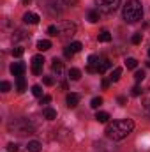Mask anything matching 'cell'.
<instances>
[{"instance_id": "6da1fadb", "label": "cell", "mask_w": 150, "mask_h": 152, "mask_svg": "<svg viewBox=\"0 0 150 152\" xmlns=\"http://www.w3.org/2000/svg\"><path fill=\"white\" fill-rule=\"evenodd\" d=\"M134 129V122L131 118H122V120H115V122H110L108 127H106V136L110 140H124L127 138Z\"/></svg>"}, {"instance_id": "7a4b0ae2", "label": "cell", "mask_w": 150, "mask_h": 152, "mask_svg": "<svg viewBox=\"0 0 150 152\" xmlns=\"http://www.w3.org/2000/svg\"><path fill=\"white\" fill-rule=\"evenodd\" d=\"M122 16L127 23H136L141 20L143 16V7L138 0H127V4L124 5V11H122Z\"/></svg>"}, {"instance_id": "3957f363", "label": "cell", "mask_w": 150, "mask_h": 152, "mask_svg": "<svg viewBox=\"0 0 150 152\" xmlns=\"http://www.w3.org/2000/svg\"><path fill=\"white\" fill-rule=\"evenodd\" d=\"M9 131H12L14 134H20V136H25V134H30L34 133V124L27 118H16V120H11L9 122Z\"/></svg>"}, {"instance_id": "277c9868", "label": "cell", "mask_w": 150, "mask_h": 152, "mask_svg": "<svg viewBox=\"0 0 150 152\" xmlns=\"http://www.w3.org/2000/svg\"><path fill=\"white\" fill-rule=\"evenodd\" d=\"M97 4V11L99 12H104V14H111L118 9L120 5V0H95Z\"/></svg>"}, {"instance_id": "5b68a950", "label": "cell", "mask_w": 150, "mask_h": 152, "mask_svg": "<svg viewBox=\"0 0 150 152\" xmlns=\"http://www.w3.org/2000/svg\"><path fill=\"white\" fill-rule=\"evenodd\" d=\"M74 32H76V25L71 23V21H62L58 25V36H62V37L74 36Z\"/></svg>"}, {"instance_id": "8992f818", "label": "cell", "mask_w": 150, "mask_h": 152, "mask_svg": "<svg viewBox=\"0 0 150 152\" xmlns=\"http://www.w3.org/2000/svg\"><path fill=\"white\" fill-rule=\"evenodd\" d=\"M42 66H44V57L42 55L32 57V73L34 75H41L42 73Z\"/></svg>"}, {"instance_id": "52a82bcc", "label": "cell", "mask_w": 150, "mask_h": 152, "mask_svg": "<svg viewBox=\"0 0 150 152\" xmlns=\"http://www.w3.org/2000/svg\"><path fill=\"white\" fill-rule=\"evenodd\" d=\"M25 71H27V66H25L23 62H16V64L11 66V73L16 76V78H18V76H23Z\"/></svg>"}, {"instance_id": "ba28073f", "label": "cell", "mask_w": 150, "mask_h": 152, "mask_svg": "<svg viewBox=\"0 0 150 152\" xmlns=\"http://www.w3.org/2000/svg\"><path fill=\"white\" fill-rule=\"evenodd\" d=\"M39 20H41V18H39L37 12H27V14L23 16V21H25V23H30V25H37Z\"/></svg>"}, {"instance_id": "9c48e42d", "label": "cell", "mask_w": 150, "mask_h": 152, "mask_svg": "<svg viewBox=\"0 0 150 152\" xmlns=\"http://www.w3.org/2000/svg\"><path fill=\"white\" fill-rule=\"evenodd\" d=\"M67 106L69 108H76L78 103H79V94H67V99H66Z\"/></svg>"}, {"instance_id": "30bf717a", "label": "cell", "mask_w": 150, "mask_h": 152, "mask_svg": "<svg viewBox=\"0 0 150 152\" xmlns=\"http://www.w3.org/2000/svg\"><path fill=\"white\" fill-rule=\"evenodd\" d=\"M110 67H111V62L104 58V60H101V62L97 64V73H99V75H104V73H106Z\"/></svg>"}, {"instance_id": "8fae6325", "label": "cell", "mask_w": 150, "mask_h": 152, "mask_svg": "<svg viewBox=\"0 0 150 152\" xmlns=\"http://www.w3.org/2000/svg\"><path fill=\"white\" fill-rule=\"evenodd\" d=\"M16 90H18L20 94H23V92L27 90V81H25L23 76H18V78H16Z\"/></svg>"}, {"instance_id": "7c38bea8", "label": "cell", "mask_w": 150, "mask_h": 152, "mask_svg": "<svg viewBox=\"0 0 150 152\" xmlns=\"http://www.w3.org/2000/svg\"><path fill=\"white\" fill-rule=\"evenodd\" d=\"M95 120L101 122V124H106V122L110 120V113H108V112H97V113H95Z\"/></svg>"}, {"instance_id": "4fadbf2b", "label": "cell", "mask_w": 150, "mask_h": 152, "mask_svg": "<svg viewBox=\"0 0 150 152\" xmlns=\"http://www.w3.org/2000/svg\"><path fill=\"white\" fill-rule=\"evenodd\" d=\"M67 75H69V80H73V81H78V80L81 78V71H79L78 67H71Z\"/></svg>"}, {"instance_id": "5bb4252c", "label": "cell", "mask_w": 150, "mask_h": 152, "mask_svg": "<svg viewBox=\"0 0 150 152\" xmlns=\"http://www.w3.org/2000/svg\"><path fill=\"white\" fill-rule=\"evenodd\" d=\"M51 67H53V71H55L57 75H60V73L64 71V62L58 60V58H53V66H51Z\"/></svg>"}, {"instance_id": "9a60e30c", "label": "cell", "mask_w": 150, "mask_h": 152, "mask_svg": "<svg viewBox=\"0 0 150 152\" xmlns=\"http://www.w3.org/2000/svg\"><path fill=\"white\" fill-rule=\"evenodd\" d=\"M50 48H51V41H48V39H41L37 42V50H41V51H46Z\"/></svg>"}, {"instance_id": "2e32d148", "label": "cell", "mask_w": 150, "mask_h": 152, "mask_svg": "<svg viewBox=\"0 0 150 152\" xmlns=\"http://www.w3.org/2000/svg\"><path fill=\"white\" fill-rule=\"evenodd\" d=\"M27 149H28V152H41V143L39 142H36V140H32V142H28V145H27Z\"/></svg>"}, {"instance_id": "e0dca14e", "label": "cell", "mask_w": 150, "mask_h": 152, "mask_svg": "<svg viewBox=\"0 0 150 152\" xmlns=\"http://www.w3.org/2000/svg\"><path fill=\"white\" fill-rule=\"evenodd\" d=\"M42 115H44V118H48V120H55V118H57V112H55L53 108H44Z\"/></svg>"}, {"instance_id": "ac0fdd59", "label": "cell", "mask_w": 150, "mask_h": 152, "mask_svg": "<svg viewBox=\"0 0 150 152\" xmlns=\"http://www.w3.org/2000/svg\"><path fill=\"white\" fill-rule=\"evenodd\" d=\"M97 39H99V42H110V41H111V34H110L108 30H103Z\"/></svg>"}, {"instance_id": "d6986e66", "label": "cell", "mask_w": 150, "mask_h": 152, "mask_svg": "<svg viewBox=\"0 0 150 152\" xmlns=\"http://www.w3.org/2000/svg\"><path fill=\"white\" fill-rule=\"evenodd\" d=\"M88 21L90 23H97L99 21V11H88Z\"/></svg>"}, {"instance_id": "ffe728a7", "label": "cell", "mask_w": 150, "mask_h": 152, "mask_svg": "<svg viewBox=\"0 0 150 152\" xmlns=\"http://www.w3.org/2000/svg\"><path fill=\"white\" fill-rule=\"evenodd\" d=\"M67 48H69V50H71L73 53H78V51H81V48H83V44H81L79 41H74V42H71V44H69Z\"/></svg>"}, {"instance_id": "44dd1931", "label": "cell", "mask_w": 150, "mask_h": 152, "mask_svg": "<svg viewBox=\"0 0 150 152\" xmlns=\"http://www.w3.org/2000/svg\"><path fill=\"white\" fill-rule=\"evenodd\" d=\"M141 103H143L145 108H150V88L147 90V92H143V96H141Z\"/></svg>"}, {"instance_id": "7402d4cb", "label": "cell", "mask_w": 150, "mask_h": 152, "mask_svg": "<svg viewBox=\"0 0 150 152\" xmlns=\"http://www.w3.org/2000/svg\"><path fill=\"white\" fill-rule=\"evenodd\" d=\"M125 66H127V69H136L138 67V60L129 57V58H125Z\"/></svg>"}, {"instance_id": "603a6c76", "label": "cell", "mask_w": 150, "mask_h": 152, "mask_svg": "<svg viewBox=\"0 0 150 152\" xmlns=\"http://www.w3.org/2000/svg\"><path fill=\"white\" fill-rule=\"evenodd\" d=\"M120 76H122V69H120V67H115L113 73H111V76H110V80H111V81H118Z\"/></svg>"}, {"instance_id": "cb8c5ba5", "label": "cell", "mask_w": 150, "mask_h": 152, "mask_svg": "<svg viewBox=\"0 0 150 152\" xmlns=\"http://www.w3.org/2000/svg\"><path fill=\"white\" fill-rule=\"evenodd\" d=\"M101 104H103V97H94V99L90 101V106H92L94 110H95V108H99Z\"/></svg>"}, {"instance_id": "d4e9b609", "label": "cell", "mask_w": 150, "mask_h": 152, "mask_svg": "<svg viewBox=\"0 0 150 152\" xmlns=\"http://www.w3.org/2000/svg\"><path fill=\"white\" fill-rule=\"evenodd\" d=\"M32 94H34L36 97H42V87H41V85H34V87H32Z\"/></svg>"}, {"instance_id": "484cf974", "label": "cell", "mask_w": 150, "mask_h": 152, "mask_svg": "<svg viewBox=\"0 0 150 152\" xmlns=\"http://www.w3.org/2000/svg\"><path fill=\"white\" fill-rule=\"evenodd\" d=\"M131 96H143V90H141V87H140V85H134V87L131 88Z\"/></svg>"}, {"instance_id": "4316f807", "label": "cell", "mask_w": 150, "mask_h": 152, "mask_svg": "<svg viewBox=\"0 0 150 152\" xmlns=\"http://www.w3.org/2000/svg\"><path fill=\"white\" fill-rule=\"evenodd\" d=\"M145 71H141V69H140V71H136V73H134V80H136V81H138V83H140V81H143V80H145Z\"/></svg>"}, {"instance_id": "83f0119b", "label": "cell", "mask_w": 150, "mask_h": 152, "mask_svg": "<svg viewBox=\"0 0 150 152\" xmlns=\"http://www.w3.org/2000/svg\"><path fill=\"white\" fill-rule=\"evenodd\" d=\"M48 34L50 36H58V25H50L48 27Z\"/></svg>"}, {"instance_id": "f1b7e54d", "label": "cell", "mask_w": 150, "mask_h": 152, "mask_svg": "<svg viewBox=\"0 0 150 152\" xmlns=\"http://www.w3.org/2000/svg\"><path fill=\"white\" fill-rule=\"evenodd\" d=\"M23 53H25V50H23L21 46H16V48H12V55H14V57H21Z\"/></svg>"}, {"instance_id": "f546056e", "label": "cell", "mask_w": 150, "mask_h": 152, "mask_svg": "<svg viewBox=\"0 0 150 152\" xmlns=\"http://www.w3.org/2000/svg\"><path fill=\"white\" fill-rule=\"evenodd\" d=\"M0 90L2 92H9L11 90V83L9 81H0Z\"/></svg>"}, {"instance_id": "4dcf8cb0", "label": "cell", "mask_w": 150, "mask_h": 152, "mask_svg": "<svg viewBox=\"0 0 150 152\" xmlns=\"http://www.w3.org/2000/svg\"><path fill=\"white\" fill-rule=\"evenodd\" d=\"M42 83H44L46 87H51V85L55 83V80H53L51 76H44V80H42Z\"/></svg>"}, {"instance_id": "1f68e13d", "label": "cell", "mask_w": 150, "mask_h": 152, "mask_svg": "<svg viewBox=\"0 0 150 152\" xmlns=\"http://www.w3.org/2000/svg\"><path fill=\"white\" fill-rule=\"evenodd\" d=\"M131 42H133V44H140V42H141V34H134V36L131 37Z\"/></svg>"}, {"instance_id": "d6a6232c", "label": "cell", "mask_w": 150, "mask_h": 152, "mask_svg": "<svg viewBox=\"0 0 150 152\" xmlns=\"http://www.w3.org/2000/svg\"><path fill=\"white\" fill-rule=\"evenodd\" d=\"M7 152H18V145L16 143H9L7 145Z\"/></svg>"}, {"instance_id": "836d02e7", "label": "cell", "mask_w": 150, "mask_h": 152, "mask_svg": "<svg viewBox=\"0 0 150 152\" xmlns=\"http://www.w3.org/2000/svg\"><path fill=\"white\" fill-rule=\"evenodd\" d=\"M50 101H51V96H42L41 97V104H48Z\"/></svg>"}, {"instance_id": "e575fe53", "label": "cell", "mask_w": 150, "mask_h": 152, "mask_svg": "<svg viewBox=\"0 0 150 152\" xmlns=\"http://www.w3.org/2000/svg\"><path fill=\"white\" fill-rule=\"evenodd\" d=\"M64 55H66L67 58H73V55H74V53H73V51H71L69 48H66V50H64Z\"/></svg>"}, {"instance_id": "d590c367", "label": "cell", "mask_w": 150, "mask_h": 152, "mask_svg": "<svg viewBox=\"0 0 150 152\" xmlns=\"http://www.w3.org/2000/svg\"><path fill=\"white\" fill-rule=\"evenodd\" d=\"M62 2H64L66 5H76V4H78V0H62Z\"/></svg>"}, {"instance_id": "8d00e7d4", "label": "cell", "mask_w": 150, "mask_h": 152, "mask_svg": "<svg viewBox=\"0 0 150 152\" xmlns=\"http://www.w3.org/2000/svg\"><path fill=\"white\" fill-rule=\"evenodd\" d=\"M110 81H111V80H103V83H101L103 88H108V87H110Z\"/></svg>"}, {"instance_id": "74e56055", "label": "cell", "mask_w": 150, "mask_h": 152, "mask_svg": "<svg viewBox=\"0 0 150 152\" xmlns=\"http://www.w3.org/2000/svg\"><path fill=\"white\" fill-rule=\"evenodd\" d=\"M125 101H127V99H125L124 96H120V97H118V103H120V104H125Z\"/></svg>"}, {"instance_id": "f35d334b", "label": "cell", "mask_w": 150, "mask_h": 152, "mask_svg": "<svg viewBox=\"0 0 150 152\" xmlns=\"http://www.w3.org/2000/svg\"><path fill=\"white\" fill-rule=\"evenodd\" d=\"M21 2H23V5H28L30 4V0H21Z\"/></svg>"}, {"instance_id": "ab89813d", "label": "cell", "mask_w": 150, "mask_h": 152, "mask_svg": "<svg viewBox=\"0 0 150 152\" xmlns=\"http://www.w3.org/2000/svg\"><path fill=\"white\" fill-rule=\"evenodd\" d=\"M147 66H149V67H150V62H147Z\"/></svg>"}, {"instance_id": "60d3db41", "label": "cell", "mask_w": 150, "mask_h": 152, "mask_svg": "<svg viewBox=\"0 0 150 152\" xmlns=\"http://www.w3.org/2000/svg\"><path fill=\"white\" fill-rule=\"evenodd\" d=\"M149 57H150V48H149Z\"/></svg>"}]
</instances>
